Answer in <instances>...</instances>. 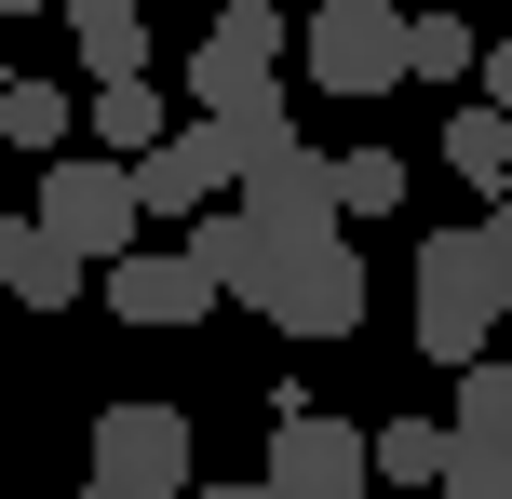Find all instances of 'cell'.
Returning <instances> with one entry per match:
<instances>
[{"label": "cell", "instance_id": "cell-15", "mask_svg": "<svg viewBox=\"0 0 512 499\" xmlns=\"http://www.w3.org/2000/svg\"><path fill=\"white\" fill-rule=\"evenodd\" d=\"M95 135H108V149H135V162H149L162 135H176V108H162L149 81H95Z\"/></svg>", "mask_w": 512, "mask_h": 499}, {"label": "cell", "instance_id": "cell-2", "mask_svg": "<svg viewBox=\"0 0 512 499\" xmlns=\"http://www.w3.org/2000/svg\"><path fill=\"white\" fill-rule=\"evenodd\" d=\"M270 499H364L378 486V432L324 419L310 392H270V473H256Z\"/></svg>", "mask_w": 512, "mask_h": 499}, {"label": "cell", "instance_id": "cell-14", "mask_svg": "<svg viewBox=\"0 0 512 499\" xmlns=\"http://www.w3.org/2000/svg\"><path fill=\"white\" fill-rule=\"evenodd\" d=\"M0 135H14V149H41V162H68V95L0 68Z\"/></svg>", "mask_w": 512, "mask_h": 499}, {"label": "cell", "instance_id": "cell-13", "mask_svg": "<svg viewBox=\"0 0 512 499\" xmlns=\"http://www.w3.org/2000/svg\"><path fill=\"white\" fill-rule=\"evenodd\" d=\"M405 81H486V41L459 14H405Z\"/></svg>", "mask_w": 512, "mask_h": 499}, {"label": "cell", "instance_id": "cell-22", "mask_svg": "<svg viewBox=\"0 0 512 499\" xmlns=\"http://www.w3.org/2000/svg\"><path fill=\"white\" fill-rule=\"evenodd\" d=\"M203 499H270V486H203Z\"/></svg>", "mask_w": 512, "mask_h": 499}, {"label": "cell", "instance_id": "cell-16", "mask_svg": "<svg viewBox=\"0 0 512 499\" xmlns=\"http://www.w3.org/2000/svg\"><path fill=\"white\" fill-rule=\"evenodd\" d=\"M445 162H459V176H472V189H499V176H512V122H499V108H486V95H472V108H459V122H445Z\"/></svg>", "mask_w": 512, "mask_h": 499}, {"label": "cell", "instance_id": "cell-5", "mask_svg": "<svg viewBox=\"0 0 512 499\" xmlns=\"http://www.w3.org/2000/svg\"><path fill=\"white\" fill-rule=\"evenodd\" d=\"M95 486L108 499H189V419L176 405H108L95 419Z\"/></svg>", "mask_w": 512, "mask_h": 499}, {"label": "cell", "instance_id": "cell-7", "mask_svg": "<svg viewBox=\"0 0 512 499\" xmlns=\"http://www.w3.org/2000/svg\"><path fill=\"white\" fill-rule=\"evenodd\" d=\"M243 216H256V230H337V162L310 149V135L243 149Z\"/></svg>", "mask_w": 512, "mask_h": 499}, {"label": "cell", "instance_id": "cell-6", "mask_svg": "<svg viewBox=\"0 0 512 499\" xmlns=\"http://www.w3.org/2000/svg\"><path fill=\"white\" fill-rule=\"evenodd\" d=\"M135 203H149V216H189V230H203L216 203H243V149H230L216 122H176L149 162H135Z\"/></svg>", "mask_w": 512, "mask_h": 499}, {"label": "cell", "instance_id": "cell-18", "mask_svg": "<svg viewBox=\"0 0 512 499\" xmlns=\"http://www.w3.org/2000/svg\"><path fill=\"white\" fill-rule=\"evenodd\" d=\"M203 41H230V54H256V68H283V0H216Z\"/></svg>", "mask_w": 512, "mask_h": 499}, {"label": "cell", "instance_id": "cell-11", "mask_svg": "<svg viewBox=\"0 0 512 499\" xmlns=\"http://www.w3.org/2000/svg\"><path fill=\"white\" fill-rule=\"evenodd\" d=\"M445 432H459V459H512V365H472Z\"/></svg>", "mask_w": 512, "mask_h": 499}, {"label": "cell", "instance_id": "cell-4", "mask_svg": "<svg viewBox=\"0 0 512 499\" xmlns=\"http://www.w3.org/2000/svg\"><path fill=\"white\" fill-rule=\"evenodd\" d=\"M310 81L324 95H405V14L391 0H310Z\"/></svg>", "mask_w": 512, "mask_h": 499}, {"label": "cell", "instance_id": "cell-19", "mask_svg": "<svg viewBox=\"0 0 512 499\" xmlns=\"http://www.w3.org/2000/svg\"><path fill=\"white\" fill-rule=\"evenodd\" d=\"M445 499H512V459H459V473H445Z\"/></svg>", "mask_w": 512, "mask_h": 499}, {"label": "cell", "instance_id": "cell-24", "mask_svg": "<svg viewBox=\"0 0 512 499\" xmlns=\"http://www.w3.org/2000/svg\"><path fill=\"white\" fill-rule=\"evenodd\" d=\"M81 499H108V486H81Z\"/></svg>", "mask_w": 512, "mask_h": 499}, {"label": "cell", "instance_id": "cell-10", "mask_svg": "<svg viewBox=\"0 0 512 499\" xmlns=\"http://www.w3.org/2000/svg\"><path fill=\"white\" fill-rule=\"evenodd\" d=\"M68 41L95 81H149V0H68Z\"/></svg>", "mask_w": 512, "mask_h": 499}, {"label": "cell", "instance_id": "cell-23", "mask_svg": "<svg viewBox=\"0 0 512 499\" xmlns=\"http://www.w3.org/2000/svg\"><path fill=\"white\" fill-rule=\"evenodd\" d=\"M0 14H41V0H0ZM54 14H68V0H54Z\"/></svg>", "mask_w": 512, "mask_h": 499}, {"label": "cell", "instance_id": "cell-8", "mask_svg": "<svg viewBox=\"0 0 512 499\" xmlns=\"http://www.w3.org/2000/svg\"><path fill=\"white\" fill-rule=\"evenodd\" d=\"M81 284H95V270H81L41 216H0V297H14V311H68Z\"/></svg>", "mask_w": 512, "mask_h": 499}, {"label": "cell", "instance_id": "cell-12", "mask_svg": "<svg viewBox=\"0 0 512 499\" xmlns=\"http://www.w3.org/2000/svg\"><path fill=\"white\" fill-rule=\"evenodd\" d=\"M378 473L445 499V473H459V432H445V419H391V432H378Z\"/></svg>", "mask_w": 512, "mask_h": 499}, {"label": "cell", "instance_id": "cell-21", "mask_svg": "<svg viewBox=\"0 0 512 499\" xmlns=\"http://www.w3.org/2000/svg\"><path fill=\"white\" fill-rule=\"evenodd\" d=\"M486 257L512 270V189H499V203H486Z\"/></svg>", "mask_w": 512, "mask_h": 499}, {"label": "cell", "instance_id": "cell-3", "mask_svg": "<svg viewBox=\"0 0 512 499\" xmlns=\"http://www.w3.org/2000/svg\"><path fill=\"white\" fill-rule=\"evenodd\" d=\"M27 216H41V230L68 243L81 270H122L149 203H135V162H108V149H95V162H41V203H27Z\"/></svg>", "mask_w": 512, "mask_h": 499}, {"label": "cell", "instance_id": "cell-20", "mask_svg": "<svg viewBox=\"0 0 512 499\" xmlns=\"http://www.w3.org/2000/svg\"><path fill=\"white\" fill-rule=\"evenodd\" d=\"M486 108L512 122V41H486Z\"/></svg>", "mask_w": 512, "mask_h": 499}, {"label": "cell", "instance_id": "cell-9", "mask_svg": "<svg viewBox=\"0 0 512 499\" xmlns=\"http://www.w3.org/2000/svg\"><path fill=\"white\" fill-rule=\"evenodd\" d=\"M108 311H122V324H203L216 284L189 270V243H176V257H122V270H108Z\"/></svg>", "mask_w": 512, "mask_h": 499}, {"label": "cell", "instance_id": "cell-1", "mask_svg": "<svg viewBox=\"0 0 512 499\" xmlns=\"http://www.w3.org/2000/svg\"><path fill=\"white\" fill-rule=\"evenodd\" d=\"M499 297H512V270L486 257V230H432L418 243V351L432 365H486V338H499Z\"/></svg>", "mask_w": 512, "mask_h": 499}, {"label": "cell", "instance_id": "cell-17", "mask_svg": "<svg viewBox=\"0 0 512 499\" xmlns=\"http://www.w3.org/2000/svg\"><path fill=\"white\" fill-rule=\"evenodd\" d=\"M405 203V162L391 149H337V230H351V216H391Z\"/></svg>", "mask_w": 512, "mask_h": 499}]
</instances>
